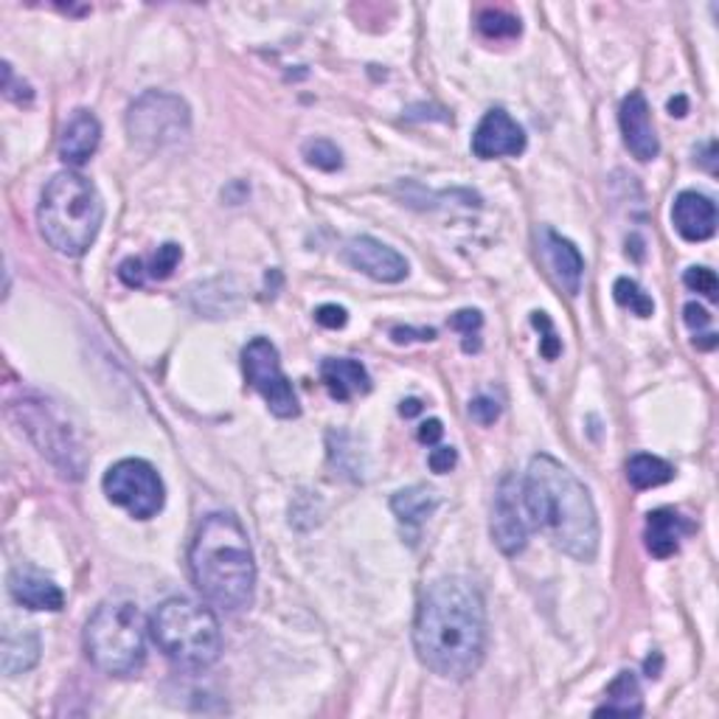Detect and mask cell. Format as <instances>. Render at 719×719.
Instances as JSON below:
<instances>
[{"mask_svg":"<svg viewBox=\"0 0 719 719\" xmlns=\"http://www.w3.org/2000/svg\"><path fill=\"white\" fill-rule=\"evenodd\" d=\"M414 647L438 678H473L486 652V605L473 581L464 576L433 581L416 610Z\"/></svg>","mask_w":719,"mask_h":719,"instance_id":"cell-1","label":"cell"},{"mask_svg":"<svg viewBox=\"0 0 719 719\" xmlns=\"http://www.w3.org/2000/svg\"><path fill=\"white\" fill-rule=\"evenodd\" d=\"M523 512L543 537L579 563L599 554V515L588 486L551 456H534L520 484Z\"/></svg>","mask_w":719,"mask_h":719,"instance_id":"cell-2","label":"cell"},{"mask_svg":"<svg viewBox=\"0 0 719 719\" xmlns=\"http://www.w3.org/2000/svg\"><path fill=\"white\" fill-rule=\"evenodd\" d=\"M194 588L229 612L247 610L256 594V563L240 517L214 512L198 528L189 551Z\"/></svg>","mask_w":719,"mask_h":719,"instance_id":"cell-3","label":"cell"},{"mask_svg":"<svg viewBox=\"0 0 719 719\" xmlns=\"http://www.w3.org/2000/svg\"><path fill=\"white\" fill-rule=\"evenodd\" d=\"M104 220V203L99 189L79 172H60L42 192L37 222L51 247L62 256H82Z\"/></svg>","mask_w":719,"mask_h":719,"instance_id":"cell-4","label":"cell"},{"mask_svg":"<svg viewBox=\"0 0 719 719\" xmlns=\"http://www.w3.org/2000/svg\"><path fill=\"white\" fill-rule=\"evenodd\" d=\"M152 641L180 669H209L220 660L222 629L211 607L174 596L155 610L150 621Z\"/></svg>","mask_w":719,"mask_h":719,"instance_id":"cell-5","label":"cell"},{"mask_svg":"<svg viewBox=\"0 0 719 719\" xmlns=\"http://www.w3.org/2000/svg\"><path fill=\"white\" fill-rule=\"evenodd\" d=\"M84 652L104 675H139L146 660V627L139 607L130 601H104L84 627Z\"/></svg>","mask_w":719,"mask_h":719,"instance_id":"cell-6","label":"cell"},{"mask_svg":"<svg viewBox=\"0 0 719 719\" xmlns=\"http://www.w3.org/2000/svg\"><path fill=\"white\" fill-rule=\"evenodd\" d=\"M126 130H130L132 144L144 146V150H166V146L186 141L192 130L189 104L174 93L146 90L144 97L130 104Z\"/></svg>","mask_w":719,"mask_h":719,"instance_id":"cell-7","label":"cell"},{"mask_svg":"<svg viewBox=\"0 0 719 719\" xmlns=\"http://www.w3.org/2000/svg\"><path fill=\"white\" fill-rule=\"evenodd\" d=\"M102 486L110 504L121 506L135 520L155 517L163 509V500H166L161 475L144 458H124V462L113 464L104 475Z\"/></svg>","mask_w":719,"mask_h":719,"instance_id":"cell-8","label":"cell"},{"mask_svg":"<svg viewBox=\"0 0 719 719\" xmlns=\"http://www.w3.org/2000/svg\"><path fill=\"white\" fill-rule=\"evenodd\" d=\"M242 368L253 388L262 394L267 402V408L279 416V419H295L301 414L298 396H295L293 385H290L287 374L282 372V360H279V348L267 341V337H253L245 348H242Z\"/></svg>","mask_w":719,"mask_h":719,"instance_id":"cell-9","label":"cell"},{"mask_svg":"<svg viewBox=\"0 0 719 719\" xmlns=\"http://www.w3.org/2000/svg\"><path fill=\"white\" fill-rule=\"evenodd\" d=\"M343 262L348 267L366 273L368 279L383 284H396L408 276V262L399 251L388 247L385 242L374 240V236H357L343 247Z\"/></svg>","mask_w":719,"mask_h":719,"instance_id":"cell-10","label":"cell"},{"mask_svg":"<svg viewBox=\"0 0 719 719\" xmlns=\"http://www.w3.org/2000/svg\"><path fill=\"white\" fill-rule=\"evenodd\" d=\"M492 537H495V546H498L506 557H515V554H520L523 548H526L523 495L515 475H506L498 489L495 509H492Z\"/></svg>","mask_w":719,"mask_h":719,"instance_id":"cell-11","label":"cell"},{"mask_svg":"<svg viewBox=\"0 0 719 719\" xmlns=\"http://www.w3.org/2000/svg\"><path fill=\"white\" fill-rule=\"evenodd\" d=\"M526 150V132L523 126L512 119L506 110H489L475 126L473 135V152L480 161H492V158L504 155H523Z\"/></svg>","mask_w":719,"mask_h":719,"instance_id":"cell-12","label":"cell"},{"mask_svg":"<svg viewBox=\"0 0 719 719\" xmlns=\"http://www.w3.org/2000/svg\"><path fill=\"white\" fill-rule=\"evenodd\" d=\"M618 121H621V135L624 144L638 161H655L660 152L658 135H655L652 126V113H649V104L644 99V93L632 90L627 99L621 102V113H618Z\"/></svg>","mask_w":719,"mask_h":719,"instance_id":"cell-13","label":"cell"},{"mask_svg":"<svg viewBox=\"0 0 719 719\" xmlns=\"http://www.w3.org/2000/svg\"><path fill=\"white\" fill-rule=\"evenodd\" d=\"M671 222L686 242H706L717 234V205L697 192H680L671 205Z\"/></svg>","mask_w":719,"mask_h":719,"instance_id":"cell-14","label":"cell"},{"mask_svg":"<svg viewBox=\"0 0 719 719\" xmlns=\"http://www.w3.org/2000/svg\"><path fill=\"white\" fill-rule=\"evenodd\" d=\"M9 594L14 596L18 605L29 607V610L57 612L65 605V594L60 590V585L31 568L12 570V576H9Z\"/></svg>","mask_w":719,"mask_h":719,"instance_id":"cell-15","label":"cell"},{"mask_svg":"<svg viewBox=\"0 0 719 719\" xmlns=\"http://www.w3.org/2000/svg\"><path fill=\"white\" fill-rule=\"evenodd\" d=\"M99 141H102V124H99L97 115L88 113V110H77L62 132L60 158L71 166H82L99 150Z\"/></svg>","mask_w":719,"mask_h":719,"instance_id":"cell-16","label":"cell"},{"mask_svg":"<svg viewBox=\"0 0 719 719\" xmlns=\"http://www.w3.org/2000/svg\"><path fill=\"white\" fill-rule=\"evenodd\" d=\"M321 379H324V385L330 388V394L341 402H348L354 399V396L372 391V377H368L366 366L348 357L324 360Z\"/></svg>","mask_w":719,"mask_h":719,"instance_id":"cell-17","label":"cell"},{"mask_svg":"<svg viewBox=\"0 0 719 719\" xmlns=\"http://www.w3.org/2000/svg\"><path fill=\"white\" fill-rule=\"evenodd\" d=\"M37 660H40V636H37V629L9 624L3 629V658H0L3 675H9V678L23 675V671L34 669Z\"/></svg>","mask_w":719,"mask_h":719,"instance_id":"cell-18","label":"cell"},{"mask_svg":"<svg viewBox=\"0 0 719 719\" xmlns=\"http://www.w3.org/2000/svg\"><path fill=\"white\" fill-rule=\"evenodd\" d=\"M546 236V253H548V264L557 273L559 284L565 287L568 295H579L581 287V273H585V259H581L579 247L574 245L570 240L559 236L557 231H543Z\"/></svg>","mask_w":719,"mask_h":719,"instance_id":"cell-19","label":"cell"},{"mask_svg":"<svg viewBox=\"0 0 719 719\" xmlns=\"http://www.w3.org/2000/svg\"><path fill=\"white\" fill-rule=\"evenodd\" d=\"M691 526L678 515V512L658 509L647 515V548L652 557L666 559L671 554H678L680 539L689 534Z\"/></svg>","mask_w":719,"mask_h":719,"instance_id":"cell-20","label":"cell"},{"mask_svg":"<svg viewBox=\"0 0 719 719\" xmlns=\"http://www.w3.org/2000/svg\"><path fill=\"white\" fill-rule=\"evenodd\" d=\"M601 713H621V717H641V686H638L636 671H618L612 683L607 686V702L596 708V717Z\"/></svg>","mask_w":719,"mask_h":719,"instance_id":"cell-21","label":"cell"},{"mask_svg":"<svg viewBox=\"0 0 719 719\" xmlns=\"http://www.w3.org/2000/svg\"><path fill=\"white\" fill-rule=\"evenodd\" d=\"M391 509L405 526H422L438 509V495L427 486H411V489L396 492Z\"/></svg>","mask_w":719,"mask_h":719,"instance_id":"cell-22","label":"cell"},{"mask_svg":"<svg viewBox=\"0 0 719 719\" xmlns=\"http://www.w3.org/2000/svg\"><path fill=\"white\" fill-rule=\"evenodd\" d=\"M627 478L636 489H652V486H664L675 478V467L669 462L649 453H638L629 458L627 464Z\"/></svg>","mask_w":719,"mask_h":719,"instance_id":"cell-23","label":"cell"},{"mask_svg":"<svg viewBox=\"0 0 719 719\" xmlns=\"http://www.w3.org/2000/svg\"><path fill=\"white\" fill-rule=\"evenodd\" d=\"M612 295H616L618 304L636 312L638 318H649V315L655 312V301L649 298V295L644 293L632 279H616V284H612Z\"/></svg>","mask_w":719,"mask_h":719,"instance_id":"cell-24","label":"cell"},{"mask_svg":"<svg viewBox=\"0 0 719 719\" xmlns=\"http://www.w3.org/2000/svg\"><path fill=\"white\" fill-rule=\"evenodd\" d=\"M304 158L310 166L321 169V172H335L343 166V155L332 141L326 139H312L304 144Z\"/></svg>","mask_w":719,"mask_h":719,"instance_id":"cell-25","label":"cell"},{"mask_svg":"<svg viewBox=\"0 0 719 719\" xmlns=\"http://www.w3.org/2000/svg\"><path fill=\"white\" fill-rule=\"evenodd\" d=\"M478 29L484 31L486 37H495V40H504V37H517L520 34V20L512 18V14L498 12V9H489L478 18Z\"/></svg>","mask_w":719,"mask_h":719,"instance_id":"cell-26","label":"cell"},{"mask_svg":"<svg viewBox=\"0 0 719 719\" xmlns=\"http://www.w3.org/2000/svg\"><path fill=\"white\" fill-rule=\"evenodd\" d=\"M683 284L691 290V293H700V295H706L708 301H717L719 282H717V273H713V270L689 267V270H686Z\"/></svg>","mask_w":719,"mask_h":719,"instance_id":"cell-27","label":"cell"},{"mask_svg":"<svg viewBox=\"0 0 719 719\" xmlns=\"http://www.w3.org/2000/svg\"><path fill=\"white\" fill-rule=\"evenodd\" d=\"M180 259H183V247L174 245V242H166L163 247H158L155 259H152L150 276L152 279H169L174 273V267L180 264Z\"/></svg>","mask_w":719,"mask_h":719,"instance_id":"cell-28","label":"cell"},{"mask_svg":"<svg viewBox=\"0 0 719 719\" xmlns=\"http://www.w3.org/2000/svg\"><path fill=\"white\" fill-rule=\"evenodd\" d=\"M531 324L537 326V330H543V343H539V352H543V357H546V360L557 357L559 348H563V343H559L557 332H554V324L548 321L546 312H534Z\"/></svg>","mask_w":719,"mask_h":719,"instance_id":"cell-29","label":"cell"},{"mask_svg":"<svg viewBox=\"0 0 719 719\" xmlns=\"http://www.w3.org/2000/svg\"><path fill=\"white\" fill-rule=\"evenodd\" d=\"M449 326H453L456 332H462L464 348H467L469 337H475V341H478V332H480V326H484V315H480L478 310H462V312H456L453 318H449Z\"/></svg>","mask_w":719,"mask_h":719,"instance_id":"cell-30","label":"cell"},{"mask_svg":"<svg viewBox=\"0 0 719 719\" xmlns=\"http://www.w3.org/2000/svg\"><path fill=\"white\" fill-rule=\"evenodd\" d=\"M469 416H473L478 425H495V419L500 416V405L489 396H478V399L469 402Z\"/></svg>","mask_w":719,"mask_h":719,"instance_id":"cell-31","label":"cell"},{"mask_svg":"<svg viewBox=\"0 0 719 719\" xmlns=\"http://www.w3.org/2000/svg\"><path fill=\"white\" fill-rule=\"evenodd\" d=\"M315 321H318L324 330H343L348 321V312L337 304H324L315 310Z\"/></svg>","mask_w":719,"mask_h":719,"instance_id":"cell-32","label":"cell"},{"mask_svg":"<svg viewBox=\"0 0 719 719\" xmlns=\"http://www.w3.org/2000/svg\"><path fill=\"white\" fill-rule=\"evenodd\" d=\"M456 464H458V453L453 447H438L436 444V449H431V456H427V467L438 475L449 473Z\"/></svg>","mask_w":719,"mask_h":719,"instance_id":"cell-33","label":"cell"},{"mask_svg":"<svg viewBox=\"0 0 719 719\" xmlns=\"http://www.w3.org/2000/svg\"><path fill=\"white\" fill-rule=\"evenodd\" d=\"M119 279L126 287H141L144 284V262L141 259H124L119 267Z\"/></svg>","mask_w":719,"mask_h":719,"instance_id":"cell-34","label":"cell"},{"mask_svg":"<svg viewBox=\"0 0 719 719\" xmlns=\"http://www.w3.org/2000/svg\"><path fill=\"white\" fill-rule=\"evenodd\" d=\"M683 318H686V326H689L691 332H700V330H706L708 324H711V315H708L706 310H702L700 304H686V310H683Z\"/></svg>","mask_w":719,"mask_h":719,"instance_id":"cell-35","label":"cell"},{"mask_svg":"<svg viewBox=\"0 0 719 719\" xmlns=\"http://www.w3.org/2000/svg\"><path fill=\"white\" fill-rule=\"evenodd\" d=\"M442 436H444L442 422H438V419L422 422V427H419V442L422 444H431V447H436V444L442 442Z\"/></svg>","mask_w":719,"mask_h":719,"instance_id":"cell-36","label":"cell"},{"mask_svg":"<svg viewBox=\"0 0 719 719\" xmlns=\"http://www.w3.org/2000/svg\"><path fill=\"white\" fill-rule=\"evenodd\" d=\"M414 335H416L414 330H394V332H391V337H394L396 343H408V341H433V337H436V332H433V330H422V332H419L422 337H414Z\"/></svg>","mask_w":719,"mask_h":719,"instance_id":"cell-37","label":"cell"},{"mask_svg":"<svg viewBox=\"0 0 719 719\" xmlns=\"http://www.w3.org/2000/svg\"><path fill=\"white\" fill-rule=\"evenodd\" d=\"M669 113L678 115V119H683V115L689 113V99H686V97L669 99Z\"/></svg>","mask_w":719,"mask_h":719,"instance_id":"cell-38","label":"cell"},{"mask_svg":"<svg viewBox=\"0 0 719 719\" xmlns=\"http://www.w3.org/2000/svg\"><path fill=\"white\" fill-rule=\"evenodd\" d=\"M399 414L405 416V419H411V416H419L422 414V399H405L399 405Z\"/></svg>","mask_w":719,"mask_h":719,"instance_id":"cell-39","label":"cell"},{"mask_svg":"<svg viewBox=\"0 0 719 719\" xmlns=\"http://www.w3.org/2000/svg\"><path fill=\"white\" fill-rule=\"evenodd\" d=\"M695 346L697 348H713L717 346V335H713V332H708V335H697Z\"/></svg>","mask_w":719,"mask_h":719,"instance_id":"cell-40","label":"cell"}]
</instances>
